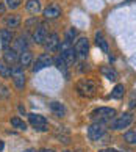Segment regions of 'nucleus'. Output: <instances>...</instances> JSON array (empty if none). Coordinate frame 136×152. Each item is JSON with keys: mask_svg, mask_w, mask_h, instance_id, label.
Masks as SVG:
<instances>
[{"mask_svg": "<svg viewBox=\"0 0 136 152\" xmlns=\"http://www.w3.org/2000/svg\"><path fill=\"white\" fill-rule=\"evenodd\" d=\"M3 61H7L8 64H16L19 63V53L11 47V49H7L3 52Z\"/></svg>", "mask_w": 136, "mask_h": 152, "instance_id": "16", "label": "nucleus"}, {"mask_svg": "<svg viewBox=\"0 0 136 152\" xmlns=\"http://www.w3.org/2000/svg\"><path fill=\"white\" fill-rule=\"evenodd\" d=\"M8 96H9L8 88L3 86V85H0V97H8Z\"/></svg>", "mask_w": 136, "mask_h": 152, "instance_id": "30", "label": "nucleus"}, {"mask_svg": "<svg viewBox=\"0 0 136 152\" xmlns=\"http://www.w3.org/2000/svg\"><path fill=\"white\" fill-rule=\"evenodd\" d=\"M124 138H125V141H127V143H130V144H136V130H130V132H127Z\"/></svg>", "mask_w": 136, "mask_h": 152, "instance_id": "27", "label": "nucleus"}, {"mask_svg": "<svg viewBox=\"0 0 136 152\" xmlns=\"http://www.w3.org/2000/svg\"><path fill=\"white\" fill-rule=\"evenodd\" d=\"M5 2L9 10H16L17 7H20V0H5Z\"/></svg>", "mask_w": 136, "mask_h": 152, "instance_id": "29", "label": "nucleus"}, {"mask_svg": "<svg viewBox=\"0 0 136 152\" xmlns=\"http://www.w3.org/2000/svg\"><path fill=\"white\" fill-rule=\"evenodd\" d=\"M60 36H58V33H52V35H49L47 39H45V42H44V47L47 52H55L56 49H60Z\"/></svg>", "mask_w": 136, "mask_h": 152, "instance_id": "11", "label": "nucleus"}, {"mask_svg": "<svg viewBox=\"0 0 136 152\" xmlns=\"http://www.w3.org/2000/svg\"><path fill=\"white\" fill-rule=\"evenodd\" d=\"M60 55L69 66H72L77 60V53H75V49H73L72 42L66 41V39L60 44Z\"/></svg>", "mask_w": 136, "mask_h": 152, "instance_id": "3", "label": "nucleus"}, {"mask_svg": "<svg viewBox=\"0 0 136 152\" xmlns=\"http://www.w3.org/2000/svg\"><path fill=\"white\" fill-rule=\"evenodd\" d=\"M11 78H13L16 88H17V89H24V86H25V72H24V67H22L19 63L13 66V74H11Z\"/></svg>", "mask_w": 136, "mask_h": 152, "instance_id": "6", "label": "nucleus"}, {"mask_svg": "<svg viewBox=\"0 0 136 152\" xmlns=\"http://www.w3.org/2000/svg\"><path fill=\"white\" fill-rule=\"evenodd\" d=\"M13 49H14L19 55H20L22 52H25V50H28V41H27V36H25V35H22V36H19L17 39H14Z\"/></svg>", "mask_w": 136, "mask_h": 152, "instance_id": "14", "label": "nucleus"}, {"mask_svg": "<svg viewBox=\"0 0 136 152\" xmlns=\"http://www.w3.org/2000/svg\"><path fill=\"white\" fill-rule=\"evenodd\" d=\"M11 39H13V35H11V30H8V28L0 30V42H2V49H5V50L9 49Z\"/></svg>", "mask_w": 136, "mask_h": 152, "instance_id": "17", "label": "nucleus"}, {"mask_svg": "<svg viewBox=\"0 0 136 152\" xmlns=\"http://www.w3.org/2000/svg\"><path fill=\"white\" fill-rule=\"evenodd\" d=\"M44 16H45L47 19H56V18H60V16H61L60 5H56V3L49 5V7L44 10Z\"/></svg>", "mask_w": 136, "mask_h": 152, "instance_id": "15", "label": "nucleus"}, {"mask_svg": "<svg viewBox=\"0 0 136 152\" xmlns=\"http://www.w3.org/2000/svg\"><path fill=\"white\" fill-rule=\"evenodd\" d=\"M24 152H36V151H33V149H27V151H24Z\"/></svg>", "mask_w": 136, "mask_h": 152, "instance_id": "35", "label": "nucleus"}, {"mask_svg": "<svg viewBox=\"0 0 136 152\" xmlns=\"http://www.w3.org/2000/svg\"><path fill=\"white\" fill-rule=\"evenodd\" d=\"M75 36H77V30L72 27V28H69V30H67V33H66V41L72 42V41H73V38H75Z\"/></svg>", "mask_w": 136, "mask_h": 152, "instance_id": "28", "label": "nucleus"}, {"mask_svg": "<svg viewBox=\"0 0 136 152\" xmlns=\"http://www.w3.org/2000/svg\"><path fill=\"white\" fill-rule=\"evenodd\" d=\"M11 74H13V67H11L7 61H0V77L11 78Z\"/></svg>", "mask_w": 136, "mask_h": 152, "instance_id": "24", "label": "nucleus"}, {"mask_svg": "<svg viewBox=\"0 0 136 152\" xmlns=\"http://www.w3.org/2000/svg\"><path fill=\"white\" fill-rule=\"evenodd\" d=\"M53 64L56 66V69L63 74L64 78H69V64H67L66 61L61 58V55H58V57L53 58Z\"/></svg>", "mask_w": 136, "mask_h": 152, "instance_id": "12", "label": "nucleus"}, {"mask_svg": "<svg viewBox=\"0 0 136 152\" xmlns=\"http://www.w3.org/2000/svg\"><path fill=\"white\" fill-rule=\"evenodd\" d=\"M31 61H33V55H31L30 50H25V52H22V53L19 55V64H20L22 67L30 66Z\"/></svg>", "mask_w": 136, "mask_h": 152, "instance_id": "23", "label": "nucleus"}, {"mask_svg": "<svg viewBox=\"0 0 136 152\" xmlns=\"http://www.w3.org/2000/svg\"><path fill=\"white\" fill-rule=\"evenodd\" d=\"M28 121H30L31 127L38 132H47L49 130V122L42 115H36V113H28Z\"/></svg>", "mask_w": 136, "mask_h": 152, "instance_id": "5", "label": "nucleus"}, {"mask_svg": "<svg viewBox=\"0 0 136 152\" xmlns=\"http://www.w3.org/2000/svg\"><path fill=\"white\" fill-rule=\"evenodd\" d=\"M25 8H27L28 13H31V14H39V13H41V10H42L39 0H27Z\"/></svg>", "mask_w": 136, "mask_h": 152, "instance_id": "20", "label": "nucleus"}, {"mask_svg": "<svg viewBox=\"0 0 136 152\" xmlns=\"http://www.w3.org/2000/svg\"><path fill=\"white\" fill-rule=\"evenodd\" d=\"M132 122H133V115L132 113H122V115H117V116L113 118L110 127L113 130H122V129L128 127Z\"/></svg>", "mask_w": 136, "mask_h": 152, "instance_id": "4", "label": "nucleus"}, {"mask_svg": "<svg viewBox=\"0 0 136 152\" xmlns=\"http://www.w3.org/2000/svg\"><path fill=\"white\" fill-rule=\"evenodd\" d=\"M73 49H75V53L77 57L80 58H86V55L89 52V42L86 38H78L75 41V46H73Z\"/></svg>", "mask_w": 136, "mask_h": 152, "instance_id": "9", "label": "nucleus"}, {"mask_svg": "<svg viewBox=\"0 0 136 152\" xmlns=\"http://www.w3.org/2000/svg\"><path fill=\"white\" fill-rule=\"evenodd\" d=\"M105 126L103 124H97V122H92L91 126L88 127V138L91 141H99L105 137Z\"/></svg>", "mask_w": 136, "mask_h": 152, "instance_id": "7", "label": "nucleus"}, {"mask_svg": "<svg viewBox=\"0 0 136 152\" xmlns=\"http://www.w3.org/2000/svg\"><path fill=\"white\" fill-rule=\"evenodd\" d=\"M99 152H121V151H117V149H113V148H108V149H102Z\"/></svg>", "mask_w": 136, "mask_h": 152, "instance_id": "32", "label": "nucleus"}, {"mask_svg": "<svg viewBox=\"0 0 136 152\" xmlns=\"http://www.w3.org/2000/svg\"><path fill=\"white\" fill-rule=\"evenodd\" d=\"M116 115V110L114 108H110V107H100V108H95L92 113H91V119L92 122H97V124H105L106 122H111V119L114 118Z\"/></svg>", "mask_w": 136, "mask_h": 152, "instance_id": "1", "label": "nucleus"}, {"mask_svg": "<svg viewBox=\"0 0 136 152\" xmlns=\"http://www.w3.org/2000/svg\"><path fill=\"white\" fill-rule=\"evenodd\" d=\"M0 50H2V42H0Z\"/></svg>", "mask_w": 136, "mask_h": 152, "instance_id": "36", "label": "nucleus"}, {"mask_svg": "<svg viewBox=\"0 0 136 152\" xmlns=\"http://www.w3.org/2000/svg\"><path fill=\"white\" fill-rule=\"evenodd\" d=\"M75 152H81V151H75Z\"/></svg>", "mask_w": 136, "mask_h": 152, "instance_id": "37", "label": "nucleus"}, {"mask_svg": "<svg viewBox=\"0 0 136 152\" xmlns=\"http://www.w3.org/2000/svg\"><path fill=\"white\" fill-rule=\"evenodd\" d=\"M5 8H7V5H5L3 2H0V16L5 13Z\"/></svg>", "mask_w": 136, "mask_h": 152, "instance_id": "31", "label": "nucleus"}, {"mask_svg": "<svg viewBox=\"0 0 136 152\" xmlns=\"http://www.w3.org/2000/svg\"><path fill=\"white\" fill-rule=\"evenodd\" d=\"M55 138L58 140V141H61V143H64V144H67L71 141V135H69V130L67 129H64V127H58L55 130Z\"/></svg>", "mask_w": 136, "mask_h": 152, "instance_id": "19", "label": "nucleus"}, {"mask_svg": "<svg viewBox=\"0 0 136 152\" xmlns=\"http://www.w3.org/2000/svg\"><path fill=\"white\" fill-rule=\"evenodd\" d=\"M95 44L99 46V49L102 50L103 53H108V42H106V39H105V36H103V33L102 31H97L95 33Z\"/></svg>", "mask_w": 136, "mask_h": 152, "instance_id": "21", "label": "nucleus"}, {"mask_svg": "<svg viewBox=\"0 0 136 152\" xmlns=\"http://www.w3.org/2000/svg\"><path fill=\"white\" fill-rule=\"evenodd\" d=\"M5 149V144H3V141H2V140H0V152H2Z\"/></svg>", "mask_w": 136, "mask_h": 152, "instance_id": "33", "label": "nucleus"}, {"mask_svg": "<svg viewBox=\"0 0 136 152\" xmlns=\"http://www.w3.org/2000/svg\"><path fill=\"white\" fill-rule=\"evenodd\" d=\"M49 108H50V111H52L55 116H58V118H63L66 115L64 105L61 102H58V100H52V102H49Z\"/></svg>", "mask_w": 136, "mask_h": 152, "instance_id": "13", "label": "nucleus"}, {"mask_svg": "<svg viewBox=\"0 0 136 152\" xmlns=\"http://www.w3.org/2000/svg\"><path fill=\"white\" fill-rule=\"evenodd\" d=\"M49 36V31H47V27L42 25V24H39L35 31H33V42H36V44H44L45 42V39H47Z\"/></svg>", "mask_w": 136, "mask_h": 152, "instance_id": "10", "label": "nucleus"}, {"mask_svg": "<svg viewBox=\"0 0 136 152\" xmlns=\"http://www.w3.org/2000/svg\"><path fill=\"white\" fill-rule=\"evenodd\" d=\"M52 64H53V58L50 57L49 53H42V55H39V57L36 58L35 64H33V67H31V71L33 72H39V71H42V69H45V67H49Z\"/></svg>", "mask_w": 136, "mask_h": 152, "instance_id": "8", "label": "nucleus"}, {"mask_svg": "<svg viewBox=\"0 0 136 152\" xmlns=\"http://www.w3.org/2000/svg\"><path fill=\"white\" fill-rule=\"evenodd\" d=\"M77 91L80 96L89 99V97H94L95 93H97V85L92 80H89V78H81L77 83Z\"/></svg>", "mask_w": 136, "mask_h": 152, "instance_id": "2", "label": "nucleus"}, {"mask_svg": "<svg viewBox=\"0 0 136 152\" xmlns=\"http://www.w3.org/2000/svg\"><path fill=\"white\" fill-rule=\"evenodd\" d=\"M100 72H102V75H103L105 78H108L110 82H116L117 77H119L117 71L114 69V67H111V66H103L100 69Z\"/></svg>", "mask_w": 136, "mask_h": 152, "instance_id": "18", "label": "nucleus"}, {"mask_svg": "<svg viewBox=\"0 0 136 152\" xmlns=\"http://www.w3.org/2000/svg\"><path fill=\"white\" fill-rule=\"evenodd\" d=\"M11 126L16 127L17 130H27V124L19 118H11Z\"/></svg>", "mask_w": 136, "mask_h": 152, "instance_id": "26", "label": "nucleus"}, {"mask_svg": "<svg viewBox=\"0 0 136 152\" xmlns=\"http://www.w3.org/2000/svg\"><path fill=\"white\" fill-rule=\"evenodd\" d=\"M38 152H55V151H52V149H41V151H38Z\"/></svg>", "mask_w": 136, "mask_h": 152, "instance_id": "34", "label": "nucleus"}, {"mask_svg": "<svg viewBox=\"0 0 136 152\" xmlns=\"http://www.w3.org/2000/svg\"><path fill=\"white\" fill-rule=\"evenodd\" d=\"M5 25L8 27V30L17 28V27L20 25V16H17V14H9V16H7V19H5Z\"/></svg>", "mask_w": 136, "mask_h": 152, "instance_id": "22", "label": "nucleus"}, {"mask_svg": "<svg viewBox=\"0 0 136 152\" xmlns=\"http://www.w3.org/2000/svg\"><path fill=\"white\" fill-rule=\"evenodd\" d=\"M124 94H125V88H124V85H116L114 89L111 91V97L113 99H121Z\"/></svg>", "mask_w": 136, "mask_h": 152, "instance_id": "25", "label": "nucleus"}]
</instances>
